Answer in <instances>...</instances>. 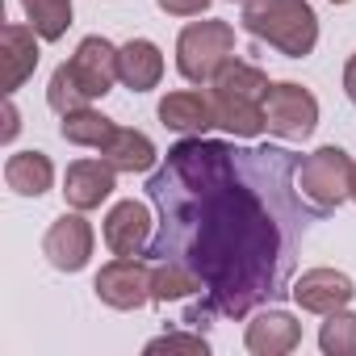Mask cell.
Instances as JSON below:
<instances>
[{
    "label": "cell",
    "instance_id": "44dd1931",
    "mask_svg": "<svg viewBox=\"0 0 356 356\" xmlns=\"http://www.w3.org/2000/svg\"><path fill=\"white\" fill-rule=\"evenodd\" d=\"M22 9L42 42H59L72 26V0H22Z\"/></svg>",
    "mask_w": 356,
    "mask_h": 356
},
{
    "label": "cell",
    "instance_id": "7c38bea8",
    "mask_svg": "<svg viewBox=\"0 0 356 356\" xmlns=\"http://www.w3.org/2000/svg\"><path fill=\"white\" fill-rule=\"evenodd\" d=\"M113 176H118V168L109 159H76V163H67V176H63L67 206L72 210H97L113 193Z\"/></svg>",
    "mask_w": 356,
    "mask_h": 356
},
{
    "label": "cell",
    "instance_id": "ffe728a7",
    "mask_svg": "<svg viewBox=\"0 0 356 356\" xmlns=\"http://www.w3.org/2000/svg\"><path fill=\"white\" fill-rule=\"evenodd\" d=\"M193 293H206V289L189 268L172 264V260H159L151 268V302H185Z\"/></svg>",
    "mask_w": 356,
    "mask_h": 356
},
{
    "label": "cell",
    "instance_id": "6da1fadb",
    "mask_svg": "<svg viewBox=\"0 0 356 356\" xmlns=\"http://www.w3.org/2000/svg\"><path fill=\"white\" fill-rule=\"evenodd\" d=\"M302 155L185 134L147 176L155 235L143 256L189 268L222 318H243L293 289L298 256L323 218L298 189Z\"/></svg>",
    "mask_w": 356,
    "mask_h": 356
},
{
    "label": "cell",
    "instance_id": "7a4b0ae2",
    "mask_svg": "<svg viewBox=\"0 0 356 356\" xmlns=\"http://www.w3.org/2000/svg\"><path fill=\"white\" fill-rule=\"evenodd\" d=\"M268 76L256 63L243 59H227L218 67V76L210 80V101H214V122L222 130H231L235 138H260L264 126V97H268Z\"/></svg>",
    "mask_w": 356,
    "mask_h": 356
},
{
    "label": "cell",
    "instance_id": "ac0fdd59",
    "mask_svg": "<svg viewBox=\"0 0 356 356\" xmlns=\"http://www.w3.org/2000/svg\"><path fill=\"white\" fill-rule=\"evenodd\" d=\"M101 159H109L118 172H155V163L163 159L155 151V143L143 134V130H130V126H118L113 138L101 147Z\"/></svg>",
    "mask_w": 356,
    "mask_h": 356
},
{
    "label": "cell",
    "instance_id": "4316f807",
    "mask_svg": "<svg viewBox=\"0 0 356 356\" xmlns=\"http://www.w3.org/2000/svg\"><path fill=\"white\" fill-rule=\"evenodd\" d=\"M343 92H348V101L356 105V51H352V59H348V67H343Z\"/></svg>",
    "mask_w": 356,
    "mask_h": 356
},
{
    "label": "cell",
    "instance_id": "277c9868",
    "mask_svg": "<svg viewBox=\"0 0 356 356\" xmlns=\"http://www.w3.org/2000/svg\"><path fill=\"white\" fill-rule=\"evenodd\" d=\"M231 55H235V26L231 22H193L176 38V72L189 84H210Z\"/></svg>",
    "mask_w": 356,
    "mask_h": 356
},
{
    "label": "cell",
    "instance_id": "ba28073f",
    "mask_svg": "<svg viewBox=\"0 0 356 356\" xmlns=\"http://www.w3.org/2000/svg\"><path fill=\"white\" fill-rule=\"evenodd\" d=\"M92 243H97V235H92L88 218H80V214H59V218L51 222L47 239H42V256H47L59 273H80V268L92 260Z\"/></svg>",
    "mask_w": 356,
    "mask_h": 356
},
{
    "label": "cell",
    "instance_id": "4fadbf2b",
    "mask_svg": "<svg viewBox=\"0 0 356 356\" xmlns=\"http://www.w3.org/2000/svg\"><path fill=\"white\" fill-rule=\"evenodd\" d=\"M151 243V210L143 202H118L105 214V248L113 256H143Z\"/></svg>",
    "mask_w": 356,
    "mask_h": 356
},
{
    "label": "cell",
    "instance_id": "f1b7e54d",
    "mask_svg": "<svg viewBox=\"0 0 356 356\" xmlns=\"http://www.w3.org/2000/svg\"><path fill=\"white\" fill-rule=\"evenodd\" d=\"M331 5H348V0H331Z\"/></svg>",
    "mask_w": 356,
    "mask_h": 356
},
{
    "label": "cell",
    "instance_id": "52a82bcc",
    "mask_svg": "<svg viewBox=\"0 0 356 356\" xmlns=\"http://www.w3.org/2000/svg\"><path fill=\"white\" fill-rule=\"evenodd\" d=\"M92 289L113 310H138V306L151 302V268L138 256H118L97 273Z\"/></svg>",
    "mask_w": 356,
    "mask_h": 356
},
{
    "label": "cell",
    "instance_id": "cb8c5ba5",
    "mask_svg": "<svg viewBox=\"0 0 356 356\" xmlns=\"http://www.w3.org/2000/svg\"><path fill=\"white\" fill-rule=\"evenodd\" d=\"M147 352H189V356H206V352H210V343H206V335L168 331V335L151 339V343H147Z\"/></svg>",
    "mask_w": 356,
    "mask_h": 356
},
{
    "label": "cell",
    "instance_id": "d4e9b609",
    "mask_svg": "<svg viewBox=\"0 0 356 356\" xmlns=\"http://www.w3.org/2000/svg\"><path fill=\"white\" fill-rule=\"evenodd\" d=\"M155 5H159L163 13H172V17H202L214 0H155Z\"/></svg>",
    "mask_w": 356,
    "mask_h": 356
},
{
    "label": "cell",
    "instance_id": "30bf717a",
    "mask_svg": "<svg viewBox=\"0 0 356 356\" xmlns=\"http://www.w3.org/2000/svg\"><path fill=\"white\" fill-rule=\"evenodd\" d=\"M289 298H293L302 310H310V314H331V310H343V306L356 298V285H352V277L339 273V268H306V273L293 281Z\"/></svg>",
    "mask_w": 356,
    "mask_h": 356
},
{
    "label": "cell",
    "instance_id": "5bb4252c",
    "mask_svg": "<svg viewBox=\"0 0 356 356\" xmlns=\"http://www.w3.org/2000/svg\"><path fill=\"white\" fill-rule=\"evenodd\" d=\"M243 343H248L252 356H285V352H293V348L302 343V323H298L289 310L268 306V310H260V314L248 323Z\"/></svg>",
    "mask_w": 356,
    "mask_h": 356
},
{
    "label": "cell",
    "instance_id": "603a6c76",
    "mask_svg": "<svg viewBox=\"0 0 356 356\" xmlns=\"http://www.w3.org/2000/svg\"><path fill=\"white\" fill-rule=\"evenodd\" d=\"M47 105H51L59 118L92 105V101L80 92V84H76V76H72V67H67V63H59V67H55V76H51V84H47Z\"/></svg>",
    "mask_w": 356,
    "mask_h": 356
},
{
    "label": "cell",
    "instance_id": "484cf974",
    "mask_svg": "<svg viewBox=\"0 0 356 356\" xmlns=\"http://www.w3.org/2000/svg\"><path fill=\"white\" fill-rule=\"evenodd\" d=\"M17 130H22V113H17V105H13V97H9V101H5V130H0V143H13Z\"/></svg>",
    "mask_w": 356,
    "mask_h": 356
},
{
    "label": "cell",
    "instance_id": "83f0119b",
    "mask_svg": "<svg viewBox=\"0 0 356 356\" xmlns=\"http://www.w3.org/2000/svg\"><path fill=\"white\" fill-rule=\"evenodd\" d=\"M352 202H356V168H352Z\"/></svg>",
    "mask_w": 356,
    "mask_h": 356
},
{
    "label": "cell",
    "instance_id": "5b68a950",
    "mask_svg": "<svg viewBox=\"0 0 356 356\" xmlns=\"http://www.w3.org/2000/svg\"><path fill=\"white\" fill-rule=\"evenodd\" d=\"M352 159H348V151L343 147H318V151H310V155H302V168H298V189H302V197L327 218L335 206H343L348 197H352Z\"/></svg>",
    "mask_w": 356,
    "mask_h": 356
},
{
    "label": "cell",
    "instance_id": "3957f363",
    "mask_svg": "<svg viewBox=\"0 0 356 356\" xmlns=\"http://www.w3.org/2000/svg\"><path fill=\"white\" fill-rule=\"evenodd\" d=\"M243 30L285 59H306L318 47V17L306 0H243Z\"/></svg>",
    "mask_w": 356,
    "mask_h": 356
},
{
    "label": "cell",
    "instance_id": "9a60e30c",
    "mask_svg": "<svg viewBox=\"0 0 356 356\" xmlns=\"http://www.w3.org/2000/svg\"><path fill=\"white\" fill-rule=\"evenodd\" d=\"M159 122L176 134H206L214 122V101L197 88H181V92H168L159 101Z\"/></svg>",
    "mask_w": 356,
    "mask_h": 356
},
{
    "label": "cell",
    "instance_id": "7402d4cb",
    "mask_svg": "<svg viewBox=\"0 0 356 356\" xmlns=\"http://www.w3.org/2000/svg\"><path fill=\"white\" fill-rule=\"evenodd\" d=\"M318 348H323L327 356H356V314H352L348 306H343V310L323 314Z\"/></svg>",
    "mask_w": 356,
    "mask_h": 356
},
{
    "label": "cell",
    "instance_id": "d6986e66",
    "mask_svg": "<svg viewBox=\"0 0 356 356\" xmlns=\"http://www.w3.org/2000/svg\"><path fill=\"white\" fill-rule=\"evenodd\" d=\"M113 130L118 126L105 113H97V109H76V113H63V122H59V134L72 147H92V151H101L113 138Z\"/></svg>",
    "mask_w": 356,
    "mask_h": 356
},
{
    "label": "cell",
    "instance_id": "e0dca14e",
    "mask_svg": "<svg viewBox=\"0 0 356 356\" xmlns=\"http://www.w3.org/2000/svg\"><path fill=\"white\" fill-rule=\"evenodd\" d=\"M5 185L17 197H42L55 185V163L47 151H17L5 163Z\"/></svg>",
    "mask_w": 356,
    "mask_h": 356
},
{
    "label": "cell",
    "instance_id": "9c48e42d",
    "mask_svg": "<svg viewBox=\"0 0 356 356\" xmlns=\"http://www.w3.org/2000/svg\"><path fill=\"white\" fill-rule=\"evenodd\" d=\"M67 67H72L80 92H84L88 101H97V97H105V92L113 88V80H118V47H113L109 38L92 34V38H84V42L76 47V55L67 59Z\"/></svg>",
    "mask_w": 356,
    "mask_h": 356
},
{
    "label": "cell",
    "instance_id": "8992f818",
    "mask_svg": "<svg viewBox=\"0 0 356 356\" xmlns=\"http://www.w3.org/2000/svg\"><path fill=\"white\" fill-rule=\"evenodd\" d=\"M264 126L268 134L277 138H289V143H302L314 134L318 126V101L310 88L285 80V84H273L268 97H264Z\"/></svg>",
    "mask_w": 356,
    "mask_h": 356
},
{
    "label": "cell",
    "instance_id": "2e32d148",
    "mask_svg": "<svg viewBox=\"0 0 356 356\" xmlns=\"http://www.w3.org/2000/svg\"><path fill=\"white\" fill-rule=\"evenodd\" d=\"M118 80L130 92H151L163 80V55L151 38H130L126 47H118Z\"/></svg>",
    "mask_w": 356,
    "mask_h": 356
},
{
    "label": "cell",
    "instance_id": "8fae6325",
    "mask_svg": "<svg viewBox=\"0 0 356 356\" xmlns=\"http://www.w3.org/2000/svg\"><path fill=\"white\" fill-rule=\"evenodd\" d=\"M38 30L9 22L0 30V72H5V97H13L38 67Z\"/></svg>",
    "mask_w": 356,
    "mask_h": 356
}]
</instances>
